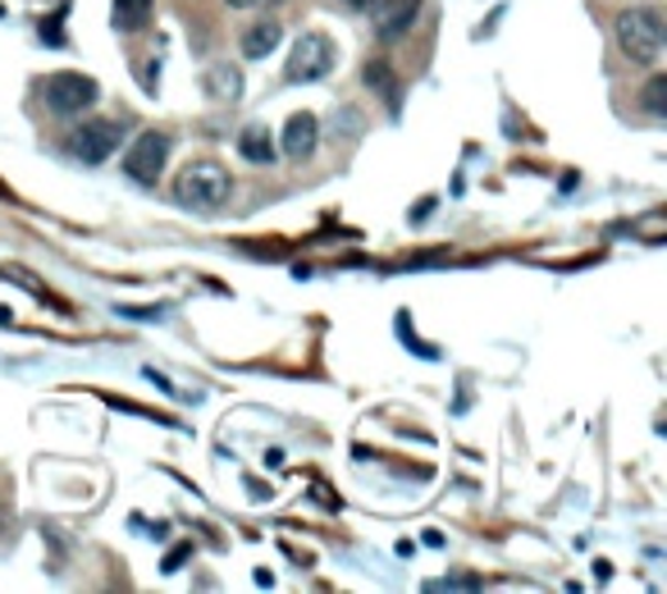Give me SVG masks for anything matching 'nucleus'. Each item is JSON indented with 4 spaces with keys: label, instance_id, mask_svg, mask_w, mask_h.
Instances as JSON below:
<instances>
[{
    "label": "nucleus",
    "instance_id": "5",
    "mask_svg": "<svg viewBox=\"0 0 667 594\" xmlns=\"http://www.w3.org/2000/svg\"><path fill=\"white\" fill-rule=\"evenodd\" d=\"M165 161H170V137L165 133H142L129 152H124V174L142 188H152V183L165 174Z\"/></svg>",
    "mask_w": 667,
    "mask_h": 594
},
{
    "label": "nucleus",
    "instance_id": "4",
    "mask_svg": "<svg viewBox=\"0 0 667 594\" xmlns=\"http://www.w3.org/2000/svg\"><path fill=\"white\" fill-rule=\"evenodd\" d=\"M42 96H47L51 110H60V115H79V110L96 105L101 88H96V79H88V73L64 69V73H51V79L42 83Z\"/></svg>",
    "mask_w": 667,
    "mask_h": 594
},
{
    "label": "nucleus",
    "instance_id": "1",
    "mask_svg": "<svg viewBox=\"0 0 667 594\" xmlns=\"http://www.w3.org/2000/svg\"><path fill=\"white\" fill-rule=\"evenodd\" d=\"M234 193V178L225 165H215V161H197L178 174L174 183V202L178 206H188V211H202V215H215L219 206L229 202Z\"/></svg>",
    "mask_w": 667,
    "mask_h": 594
},
{
    "label": "nucleus",
    "instance_id": "12",
    "mask_svg": "<svg viewBox=\"0 0 667 594\" xmlns=\"http://www.w3.org/2000/svg\"><path fill=\"white\" fill-rule=\"evenodd\" d=\"M156 0H115V28L120 32H142L146 19H152Z\"/></svg>",
    "mask_w": 667,
    "mask_h": 594
},
{
    "label": "nucleus",
    "instance_id": "14",
    "mask_svg": "<svg viewBox=\"0 0 667 594\" xmlns=\"http://www.w3.org/2000/svg\"><path fill=\"white\" fill-rule=\"evenodd\" d=\"M645 110H649V115H667V79H663V73L645 88Z\"/></svg>",
    "mask_w": 667,
    "mask_h": 594
},
{
    "label": "nucleus",
    "instance_id": "18",
    "mask_svg": "<svg viewBox=\"0 0 667 594\" xmlns=\"http://www.w3.org/2000/svg\"><path fill=\"white\" fill-rule=\"evenodd\" d=\"M188 553H193V544H178V549H170V559H165V572H178V563L188 559Z\"/></svg>",
    "mask_w": 667,
    "mask_h": 594
},
{
    "label": "nucleus",
    "instance_id": "13",
    "mask_svg": "<svg viewBox=\"0 0 667 594\" xmlns=\"http://www.w3.org/2000/svg\"><path fill=\"white\" fill-rule=\"evenodd\" d=\"M366 83H370V88H380V92L389 96V105L398 110V83H393V73H389V64H384V60L366 69Z\"/></svg>",
    "mask_w": 667,
    "mask_h": 594
},
{
    "label": "nucleus",
    "instance_id": "17",
    "mask_svg": "<svg viewBox=\"0 0 667 594\" xmlns=\"http://www.w3.org/2000/svg\"><path fill=\"white\" fill-rule=\"evenodd\" d=\"M471 585H480L475 576H443V581H430V590H471Z\"/></svg>",
    "mask_w": 667,
    "mask_h": 594
},
{
    "label": "nucleus",
    "instance_id": "10",
    "mask_svg": "<svg viewBox=\"0 0 667 594\" xmlns=\"http://www.w3.org/2000/svg\"><path fill=\"white\" fill-rule=\"evenodd\" d=\"M238 156L252 161V165H275V137L261 124H247L238 133Z\"/></svg>",
    "mask_w": 667,
    "mask_h": 594
},
{
    "label": "nucleus",
    "instance_id": "3",
    "mask_svg": "<svg viewBox=\"0 0 667 594\" xmlns=\"http://www.w3.org/2000/svg\"><path fill=\"white\" fill-rule=\"evenodd\" d=\"M339 64V51L325 32H302L293 42V55H288V83H320L325 73Z\"/></svg>",
    "mask_w": 667,
    "mask_h": 594
},
{
    "label": "nucleus",
    "instance_id": "21",
    "mask_svg": "<svg viewBox=\"0 0 667 594\" xmlns=\"http://www.w3.org/2000/svg\"><path fill=\"white\" fill-rule=\"evenodd\" d=\"M0 197H10V188H6V183H0Z\"/></svg>",
    "mask_w": 667,
    "mask_h": 594
},
{
    "label": "nucleus",
    "instance_id": "16",
    "mask_svg": "<svg viewBox=\"0 0 667 594\" xmlns=\"http://www.w3.org/2000/svg\"><path fill=\"white\" fill-rule=\"evenodd\" d=\"M64 14H69V6H60L51 19H42V37L51 47H64Z\"/></svg>",
    "mask_w": 667,
    "mask_h": 594
},
{
    "label": "nucleus",
    "instance_id": "8",
    "mask_svg": "<svg viewBox=\"0 0 667 594\" xmlns=\"http://www.w3.org/2000/svg\"><path fill=\"white\" fill-rule=\"evenodd\" d=\"M316 142H320V124H316V115H293L288 120V129H284V156L288 161H307L311 152H316Z\"/></svg>",
    "mask_w": 667,
    "mask_h": 594
},
{
    "label": "nucleus",
    "instance_id": "15",
    "mask_svg": "<svg viewBox=\"0 0 667 594\" xmlns=\"http://www.w3.org/2000/svg\"><path fill=\"white\" fill-rule=\"evenodd\" d=\"M398 334H402V339H407V348H412L417 357H425V361H439V352H434L430 344H421L417 334H412V325H407V316H398Z\"/></svg>",
    "mask_w": 667,
    "mask_h": 594
},
{
    "label": "nucleus",
    "instance_id": "6",
    "mask_svg": "<svg viewBox=\"0 0 667 594\" xmlns=\"http://www.w3.org/2000/svg\"><path fill=\"white\" fill-rule=\"evenodd\" d=\"M120 137H124V129H120V124H110V120H101V124H88V129H79V133H73V142H69V152L79 156L83 165H101V161H110V156H115V146H120Z\"/></svg>",
    "mask_w": 667,
    "mask_h": 594
},
{
    "label": "nucleus",
    "instance_id": "2",
    "mask_svg": "<svg viewBox=\"0 0 667 594\" xmlns=\"http://www.w3.org/2000/svg\"><path fill=\"white\" fill-rule=\"evenodd\" d=\"M613 37L622 55L632 64H654L663 55V42H667V28H663V14L658 10H622L617 23H613Z\"/></svg>",
    "mask_w": 667,
    "mask_h": 594
},
{
    "label": "nucleus",
    "instance_id": "22",
    "mask_svg": "<svg viewBox=\"0 0 667 594\" xmlns=\"http://www.w3.org/2000/svg\"><path fill=\"white\" fill-rule=\"evenodd\" d=\"M0 14H6V10H0Z\"/></svg>",
    "mask_w": 667,
    "mask_h": 594
},
{
    "label": "nucleus",
    "instance_id": "7",
    "mask_svg": "<svg viewBox=\"0 0 667 594\" xmlns=\"http://www.w3.org/2000/svg\"><path fill=\"white\" fill-rule=\"evenodd\" d=\"M421 14V0H380V10H376V37L380 42H398L402 32H412Z\"/></svg>",
    "mask_w": 667,
    "mask_h": 594
},
{
    "label": "nucleus",
    "instance_id": "9",
    "mask_svg": "<svg viewBox=\"0 0 667 594\" xmlns=\"http://www.w3.org/2000/svg\"><path fill=\"white\" fill-rule=\"evenodd\" d=\"M202 88L211 92V101H238L243 96V73L229 64V60H219V64H211L206 69V79H202Z\"/></svg>",
    "mask_w": 667,
    "mask_h": 594
},
{
    "label": "nucleus",
    "instance_id": "11",
    "mask_svg": "<svg viewBox=\"0 0 667 594\" xmlns=\"http://www.w3.org/2000/svg\"><path fill=\"white\" fill-rule=\"evenodd\" d=\"M279 37H284L279 19H266V23H256V28H247V32H243V55H252V60H261V55H270V51L279 47Z\"/></svg>",
    "mask_w": 667,
    "mask_h": 594
},
{
    "label": "nucleus",
    "instance_id": "19",
    "mask_svg": "<svg viewBox=\"0 0 667 594\" xmlns=\"http://www.w3.org/2000/svg\"><path fill=\"white\" fill-rule=\"evenodd\" d=\"M339 6H348V10H376V0H339Z\"/></svg>",
    "mask_w": 667,
    "mask_h": 594
},
{
    "label": "nucleus",
    "instance_id": "20",
    "mask_svg": "<svg viewBox=\"0 0 667 594\" xmlns=\"http://www.w3.org/2000/svg\"><path fill=\"white\" fill-rule=\"evenodd\" d=\"M234 10H252V6H261V0H229Z\"/></svg>",
    "mask_w": 667,
    "mask_h": 594
}]
</instances>
